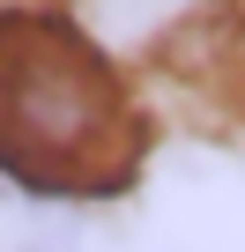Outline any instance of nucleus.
Listing matches in <instances>:
<instances>
[{
    "label": "nucleus",
    "mask_w": 245,
    "mask_h": 252,
    "mask_svg": "<svg viewBox=\"0 0 245 252\" xmlns=\"http://www.w3.org/2000/svg\"><path fill=\"white\" fill-rule=\"evenodd\" d=\"M149 156V126L119 67L52 8L0 15V178L45 200L119 193Z\"/></svg>",
    "instance_id": "obj_1"
}]
</instances>
